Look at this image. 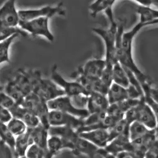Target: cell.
Returning a JSON list of instances; mask_svg holds the SVG:
<instances>
[{"mask_svg": "<svg viewBox=\"0 0 158 158\" xmlns=\"http://www.w3.org/2000/svg\"><path fill=\"white\" fill-rule=\"evenodd\" d=\"M108 19L109 22L108 27L106 29L94 28L92 31L103 41L105 46L104 59L106 65L113 66L118 61L116 57V44L119 24L115 21L114 17Z\"/></svg>", "mask_w": 158, "mask_h": 158, "instance_id": "6da1fadb", "label": "cell"}, {"mask_svg": "<svg viewBox=\"0 0 158 158\" xmlns=\"http://www.w3.org/2000/svg\"><path fill=\"white\" fill-rule=\"evenodd\" d=\"M32 92L48 102L66 95L65 91L53 81L42 77L38 71H29Z\"/></svg>", "mask_w": 158, "mask_h": 158, "instance_id": "7a4b0ae2", "label": "cell"}, {"mask_svg": "<svg viewBox=\"0 0 158 158\" xmlns=\"http://www.w3.org/2000/svg\"><path fill=\"white\" fill-rule=\"evenodd\" d=\"M124 118L129 124L137 121L150 129H155L157 127L156 116L149 105L145 101L144 96L141 98L137 105L125 113Z\"/></svg>", "mask_w": 158, "mask_h": 158, "instance_id": "3957f363", "label": "cell"}, {"mask_svg": "<svg viewBox=\"0 0 158 158\" xmlns=\"http://www.w3.org/2000/svg\"><path fill=\"white\" fill-rule=\"evenodd\" d=\"M49 18L42 17L28 20H20V29L34 37H42L50 42H53L54 36L50 30Z\"/></svg>", "mask_w": 158, "mask_h": 158, "instance_id": "277c9868", "label": "cell"}, {"mask_svg": "<svg viewBox=\"0 0 158 158\" xmlns=\"http://www.w3.org/2000/svg\"><path fill=\"white\" fill-rule=\"evenodd\" d=\"M22 105L36 115L46 128H49L48 119L50 110L47 101L32 92L25 96Z\"/></svg>", "mask_w": 158, "mask_h": 158, "instance_id": "5b68a950", "label": "cell"}, {"mask_svg": "<svg viewBox=\"0 0 158 158\" xmlns=\"http://www.w3.org/2000/svg\"><path fill=\"white\" fill-rule=\"evenodd\" d=\"M20 20L28 21L38 18L47 17L51 19L55 16H65L66 12L62 2L54 6H46L35 9L19 10Z\"/></svg>", "mask_w": 158, "mask_h": 158, "instance_id": "8992f818", "label": "cell"}, {"mask_svg": "<svg viewBox=\"0 0 158 158\" xmlns=\"http://www.w3.org/2000/svg\"><path fill=\"white\" fill-rule=\"evenodd\" d=\"M48 120L50 126H67L78 131L83 126V119L58 110H50Z\"/></svg>", "mask_w": 158, "mask_h": 158, "instance_id": "52a82bcc", "label": "cell"}, {"mask_svg": "<svg viewBox=\"0 0 158 158\" xmlns=\"http://www.w3.org/2000/svg\"><path fill=\"white\" fill-rule=\"evenodd\" d=\"M16 0H7L0 9V25L4 27H17L20 21Z\"/></svg>", "mask_w": 158, "mask_h": 158, "instance_id": "ba28073f", "label": "cell"}, {"mask_svg": "<svg viewBox=\"0 0 158 158\" xmlns=\"http://www.w3.org/2000/svg\"><path fill=\"white\" fill-rule=\"evenodd\" d=\"M50 110H58L65 112L83 119L90 114L87 110H80L76 109L70 102V98L67 95H64L47 102Z\"/></svg>", "mask_w": 158, "mask_h": 158, "instance_id": "9c48e42d", "label": "cell"}, {"mask_svg": "<svg viewBox=\"0 0 158 158\" xmlns=\"http://www.w3.org/2000/svg\"><path fill=\"white\" fill-rule=\"evenodd\" d=\"M57 66H53L51 70V79L62 88L68 96L84 94H87L84 87L78 81L66 80L60 74L57 70Z\"/></svg>", "mask_w": 158, "mask_h": 158, "instance_id": "30bf717a", "label": "cell"}, {"mask_svg": "<svg viewBox=\"0 0 158 158\" xmlns=\"http://www.w3.org/2000/svg\"><path fill=\"white\" fill-rule=\"evenodd\" d=\"M105 66V59L93 58L87 61L79 69L78 73L87 77L100 79Z\"/></svg>", "mask_w": 158, "mask_h": 158, "instance_id": "8fae6325", "label": "cell"}, {"mask_svg": "<svg viewBox=\"0 0 158 158\" xmlns=\"http://www.w3.org/2000/svg\"><path fill=\"white\" fill-rule=\"evenodd\" d=\"M13 118L21 119L28 128L37 127L41 123L39 118L21 104L16 103L10 110Z\"/></svg>", "mask_w": 158, "mask_h": 158, "instance_id": "7c38bea8", "label": "cell"}, {"mask_svg": "<svg viewBox=\"0 0 158 158\" xmlns=\"http://www.w3.org/2000/svg\"><path fill=\"white\" fill-rule=\"evenodd\" d=\"M81 137L99 148H105L110 142L108 129H97L79 133Z\"/></svg>", "mask_w": 158, "mask_h": 158, "instance_id": "4fadbf2b", "label": "cell"}, {"mask_svg": "<svg viewBox=\"0 0 158 158\" xmlns=\"http://www.w3.org/2000/svg\"><path fill=\"white\" fill-rule=\"evenodd\" d=\"M74 149L73 152L76 156L97 158L100 148L92 143L79 136L74 142Z\"/></svg>", "mask_w": 158, "mask_h": 158, "instance_id": "5bb4252c", "label": "cell"}, {"mask_svg": "<svg viewBox=\"0 0 158 158\" xmlns=\"http://www.w3.org/2000/svg\"><path fill=\"white\" fill-rule=\"evenodd\" d=\"M110 103L106 95L93 92L88 96L87 110L89 114L107 111Z\"/></svg>", "mask_w": 158, "mask_h": 158, "instance_id": "9a60e30c", "label": "cell"}, {"mask_svg": "<svg viewBox=\"0 0 158 158\" xmlns=\"http://www.w3.org/2000/svg\"><path fill=\"white\" fill-rule=\"evenodd\" d=\"M47 148L52 158L64 150L73 151V143L56 136L49 135L47 142Z\"/></svg>", "mask_w": 158, "mask_h": 158, "instance_id": "2e32d148", "label": "cell"}, {"mask_svg": "<svg viewBox=\"0 0 158 158\" xmlns=\"http://www.w3.org/2000/svg\"><path fill=\"white\" fill-rule=\"evenodd\" d=\"M130 142L128 131L110 141L105 148L116 158V155L119 153L128 151Z\"/></svg>", "mask_w": 158, "mask_h": 158, "instance_id": "e0dca14e", "label": "cell"}, {"mask_svg": "<svg viewBox=\"0 0 158 158\" xmlns=\"http://www.w3.org/2000/svg\"><path fill=\"white\" fill-rule=\"evenodd\" d=\"M48 131L49 135L58 136L74 144L79 136L78 130L67 126H50Z\"/></svg>", "mask_w": 158, "mask_h": 158, "instance_id": "ac0fdd59", "label": "cell"}, {"mask_svg": "<svg viewBox=\"0 0 158 158\" xmlns=\"http://www.w3.org/2000/svg\"><path fill=\"white\" fill-rule=\"evenodd\" d=\"M141 98H128L121 102L110 105L107 110V114L124 116L127 111L139 103Z\"/></svg>", "mask_w": 158, "mask_h": 158, "instance_id": "d6986e66", "label": "cell"}, {"mask_svg": "<svg viewBox=\"0 0 158 158\" xmlns=\"http://www.w3.org/2000/svg\"><path fill=\"white\" fill-rule=\"evenodd\" d=\"M28 128L34 143L45 149L48 150L47 142L49 136L48 128H46L41 123L34 128Z\"/></svg>", "mask_w": 158, "mask_h": 158, "instance_id": "ffe728a7", "label": "cell"}, {"mask_svg": "<svg viewBox=\"0 0 158 158\" xmlns=\"http://www.w3.org/2000/svg\"><path fill=\"white\" fill-rule=\"evenodd\" d=\"M34 143L29 128L23 134L16 137L15 152L17 158H26V154L29 148Z\"/></svg>", "mask_w": 158, "mask_h": 158, "instance_id": "44dd1931", "label": "cell"}, {"mask_svg": "<svg viewBox=\"0 0 158 158\" xmlns=\"http://www.w3.org/2000/svg\"><path fill=\"white\" fill-rule=\"evenodd\" d=\"M124 115H109L107 114L106 117L100 123L90 126L83 127L78 131V132L79 133L94 129H109L113 127L119 121L124 119Z\"/></svg>", "mask_w": 158, "mask_h": 158, "instance_id": "7402d4cb", "label": "cell"}, {"mask_svg": "<svg viewBox=\"0 0 158 158\" xmlns=\"http://www.w3.org/2000/svg\"><path fill=\"white\" fill-rule=\"evenodd\" d=\"M106 96L110 105L129 98L127 88L114 83L109 87Z\"/></svg>", "mask_w": 158, "mask_h": 158, "instance_id": "603a6c76", "label": "cell"}, {"mask_svg": "<svg viewBox=\"0 0 158 158\" xmlns=\"http://www.w3.org/2000/svg\"><path fill=\"white\" fill-rule=\"evenodd\" d=\"M136 12L139 16V21L150 23L152 25L158 24V10L151 6L138 5Z\"/></svg>", "mask_w": 158, "mask_h": 158, "instance_id": "cb8c5ba5", "label": "cell"}, {"mask_svg": "<svg viewBox=\"0 0 158 158\" xmlns=\"http://www.w3.org/2000/svg\"><path fill=\"white\" fill-rule=\"evenodd\" d=\"M117 0H95L89 6L91 16L96 17L101 12L112 11L113 7Z\"/></svg>", "mask_w": 158, "mask_h": 158, "instance_id": "d4e9b609", "label": "cell"}, {"mask_svg": "<svg viewBox=\"0 0 158 158\" xmlns=\"http://www.w3.org/2000/svg\"><path fill=\"white\" fill-rule=\"evenodd\" d=\"M13 80L26 96L32 92L29 71L23 70H19Z\"/></svg>", "mask_w": 158, "mask_h": 158, "instance_id": "484cf974", "label": "cell"}, {"mask_svg": "<svg viewBox=\"0 0 158 158\" xmlns=\"http://www.w3.org/2000/svg\"><path fill=\"white\" fill-rule=\"evenodd\" d=\"M113 83L119 85L127 88L130 85L125 69L119 61L113 65Z\"/></svg>", "mask_w": 158, "mask_h": 158, "instance_id": "4316f807", "label": "cell"}, {"mask_svg": "<svg viewBox=\"0 0 158 158\" xmlns=\"http://www.w3.org/2000/svg\"><path fill=\"white\" fill-rule=\"evenodd\" d=\"M19 33H16L0 41V63L1 64L10 62V49L15 40L19 35Z\"/></svg>", "mask_w": 158, "mask_h": 158, "instance_id": "83f0119b", "label": "cell"}, {"mask_svg": "<svg viewBox=\"0 0 158 158\" xmlns=\"http://www.w3.org/2000/svg\"><path fill=\"white\" fill-rule=\"evenodd\" d=\"M2 91L13 99L16 103L22 105L23 102L26 96L13 80L5 85Z\"/></svg>", "mask_w": 158, "mask_h": 158, "instance_id": "f1b7e54d", "label": "cell"}, {"mask_svg": "<svg viewBox=\"0 0 158 158\" xmlns=\"http://www.w3.org/2000/svg\"><path fill=\"white\" fill-rule=\"evenodd\" d=\"M152 129L140 123L135 121L130 124L129 127V136L131 142L142 138L147 134Z\"/></svg>", "mask_w": 158, "mask_h": 158, "instance_id": "f546056e", "label": "cell"}, {"mask_svg": "<svg viewBox=\"0 0 158 158\" xmlns=\"http://www.w3.org/2000/svg\"><path fill=\"white\" fill-rule=\"evenodd\" d=\"M7 127L11 133L17 137L25 133L28 127L21 119L13 118L7 123Z\"/></svg>", "mask_w": 158, "mask_h": 158, "instance_id": "4dcf8cb0", "label": "cell"}, {"mask_svg": "<svg viewBox=\"0 0 158 158\" xmlns=\"http://www.w3.org/2000/svg\"><path fill=\"white\" fill-rule=\"evenodd\" d=\"M25 156L27 158H52L48 150L45 149L34 143L28 149Z\"/></svg>", "mask_w": 158, "mask_h": 158, "instance_id": "1f68e13d", "label": "cell"}, {"mask_svg": "<svg viewBox=\"0 0 158 158\" xmlns=\"http://www.w3.org/2000/svg\"><path fill=\"white\" fill-rule=\"evenodd\" d=\"M0 137L1 140L8 145L16 153L15 143L16 137L9 130L7 124L0 123Z\"/></svg>", "mask_w": 158, "mask_h": 158, "instance_id": "d6a6232c", "label": "cell"}, {"mask_svg": "<svg viewBox=\"0 0 158 158\" xmlns=\"http://www.w3.org/2000/svg\"><path fill=\"white\" fill-rule=\"evenodd\" d=\"M129 125L130 124L124 118L118 122L113 127L108 129L110 140L109 142L118 136L129 131Z\"/></svg>", "mask_w": 158, "mask_h": 158, "instance_id": "836d02e7", "label": "cell"}, {"mask_svg": "<svg viewBox=\"0 0 158 158\" xmlns=\"http://www.w3.org/2000/svg\"><path fill=\"white\" fill-rule=\"evenodd\" d=\"M69 96L70 102L76 109L80 110H87L88 101V95L84 94H79Z\"/></svg>", "mask_w": 158, "mask_h": 158, "instance_id": "e575fe53", "label": "cell"}, {"mask_svg": "<svg viewBox=\"0 0 158 158\" xmlns=\"http://www.w3.org/2000/svg\"><path fill=\"white\" fill-rule=\"evenodd\" d=\"M107 111L96 112L90 114L83 119V126H90L97 124L102 121L107 115Z\"/></svg>", "mask_w": 158, "mask_h": 158, "instance_id": "d590c367", "label": "cell"}, {"mask_svg": "<svg viewBox=\"0 0 158 158\" xmlns=\"http://www.w3.org/2000/svg\"><path fill=\"white\" fill-rule=\"evenodd\" d=\"M16 33H19L20 35L25 36L28 33L20 29L17 27H1L0 29V41L6 39Z\"/></svg>", "mask_w": 158, "mask_h": 158, "instance_id": "8d00e7d4", "label": "cell"}, {"mask_svg": "<svg viewBox=\"0 0 158 158\" xmlns=\"http://www.w3.org/2000/svg\"><path fill=\"white\" fill-rule=\"evenodd\" d=\"M113 66L106 64V66L100 78L104 85L109 89L113 83Z\"/></svg>", "mask_w": 158, "mask_h": 158, "instance_id": "74e56055", "label": "cell"}, {"mask_svg": "<svg viewBox=\"0 0 158 158\" xmlns=\"http://www.w3.org/2000/svg\"><path fill=\"white\" fill-rule=\"evenodd\" d=\"M16 103L3 91L0 93V106L10 110Z\"/></svg>", "mask_w": 158, "mask_h": 158, "instance_id": "f35d334b", "label": "cell"}, {"mask_svg": "<svg viewBox=\"0 0 158 158\" xmlns=\"http://www.w3.org/2000/svg\"><path fill=\"white\" fill-rule=\"evenodd\" d=\"M1 141V156L5 158H17L16 153L12 148L2 140Z\"/></svg>", "mask_w": 158, "mask_h": 158, "instance_id": "ab89813d", "label": "cell"}, {"mask_svg": "<svg viewBox=\"0 0 158 158\" xmlns=\"http://www.w3.org/2000/svg\"><path fill=\"white\" fill-rule=\"evenodd\" d=\"M145 158H158V140L157 138L147 149L145 154Z\"/></svg>", "mask_w": 158, "mask_h": 158, "instance_id": "60d3db41", "label": "cell"}, {"mask_svg": "<svg viewBox=\"0 0 158 158\" xmlns=\"http://www.w3.org/2000/svg\"><path fill=\"white\" fill-rule=\"evenodd\" d=\"M13 118L10 110L0 106V123L7 124Z\"/></svg>", "mask_w": 158, "mask_h": 158, "instance_id": "b9f144b4", "label": "cell"}, {"mask_svg": "<svg viewBox=\"0 0 158 158\" xmlns=\"http://www.w3.org/2000/svg\"><path fill=\"white\" fill-rule=\"evenodd\" d=\"M142 87L144 92H147L150 97L158 103V89L151 87L149 83L143 85Z\"/></svg>", "mask_w": 158, "mask_h": 158, "instance_id": "7bdbcfd3", "label": "cell"}, {"mask_svg": "<svg viewBox=\"0 0 158 158\" xmlns=\"http://www.w3.org/2000/svg\"><path fill=\"white\" fill-rule=\"evenodd\" d=\"M144 98L145 101L149 105L156 116L157 122V127H158V103L154 101L150 97L149 95L147 92H144Z\"/></svg>", "mask_w": 158, "mask_h": 158, "instance_id": "ee69618b", "label": "cell"}, {"mask_svg": "<svg viewBox=\"0 0 158 158\" xmlns=\"http://www.w3.org/2000/svg\"><path fill=\"white\" fill-rule=\"evenodd\" d=\"M129 98L139 99L142 97L137 89L130 84L127 88Z\"/></svg>", "mask_w": 158, "mask_h": 158, "instance_id": "f6af8a7d", "label": "cell"}, {"mask_svg": "<svg viewBox=\"0 0 158 158\" xmlns=\"http://www.w3.org/2000/svg\"><path fill=\"white\" fill-rule=\"evenodd\" d=\"M139 5L146 6H151L152 5L158 4V0H133Z\"/></svg>", "mask_w": 158, "mask_h": 158, "instance_id": "bcb514c9", "label": "cell"}, {"mask_svg": "<svg viewBox=\"0 0 158 158\" xmlns=\"http://www.w3.org/2000/svg\"><path fill=\"white\" fill-rule=\"evenodd\" d=\"M116 158H135L133 152L128 151L122 152L117 154Z\"/></svg>", "mask_w": 158, "mask_h": 158, "instance_id": "7dc6e473", "label": "cell"}, {"mask_svg": "<svg viewBox=\"0 0 158 158\" xmlns=\"http://www.w3.org/2000/svg\"><path fill=\"white\" fill-rule=\"evenodd\" d=\"M155 130H156V138H157V139L158 140V127H157L155 128Z\"/></svg>", "mask_w": 158, "mask_h": 158, "instance_id": "c3c4849f", "label": "cell"}]
</instances>
